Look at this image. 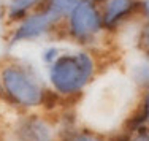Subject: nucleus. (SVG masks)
Returning a JSON list of instances; mask_svg holds the SVG:
<instances>
[{"mask_svg": "<svg viewBox=\"0 0 149 141\" xmlns=\"http://www.w3.org/2000/svg\"><path fill=\"white\" fill-rule=\"evenodd\" d=\"M132 141H149V135H146V133H140V135Z\"/></svg>", "mask_w": 149, "mask_h": 141, "instance_id": "9d476101", "label": "nucleus"}, {"mask_svg": "<svg viewBox=\"0 0 149 141\" xmlns=\"http://www.w3.org/2000/svg\"><path fill=\"white\" fill-rule=\"evenodd\" d=\"M146 43H148V46H149V30H148V33H146Z\"/></svg>", "mask_w": 149, "mask_h": 141, "instance_id": "ddd939ff", "label": "nucleus"}, {"mask_svg": "<svg viewBox=\"0 0 149 141\" xmlns=\"http://www.w3.org/2000/svg\"><path fill=\"white\" fill-rule=\"evenodd\" d=\"M40 0H11L10 3V17H19L29 8L38 3Z\"/></svg>", "mask_w": 149, "mask_h": 141, "instance_id": "6e6552de", "label": "nucleus"}, {"mask_svg": "<svg viewBox=\"0 0 149 141\" xmlns=\"http://www.w3.org/2000/svg\"><path fill=\"white\" fill-rule=\"evenodd\" d=\"M73 141H98V140L92 138V136H78V138H74Z\"/></svg>", "mask_w": 149, "mask_h": 141, "instance_id": "9b49d317", "label": "nucleus"}, {"mask_svg": "<svg viewBox=\"0 0 149 141\" xmlns=\"http://www.w3.org/2000/svg\"><path fill=\"white\" fill-rule=\"evenodd\" d=\"M144 5H146V11H148V16H149V0H146V3H144Z\"/></svg>", "mask_w": 149, "mask_h": 141, "instance_id": "f8f14e48", "label": "nucleus"}, {"mask_svg": "<svg viewBox=\"0 0 149 141\" xmlns=\"http://www.w3.org/2000/svg\"><path fill=\"white\" fill-rule=\"evenodd\" d=\"M17 141H51V128L37 117L24 119L16 128Z\"/></svg>", "mask_w": 149, "mask_h": 141, "instance_id": "39448f33", "label": "nucleus"}, {"mask_svg": "<svg viewBox=\"0 0 149 141\" xmlns=\"http://www.w3.org/2000/svg\"><path fill=\"white\" fill-rule=\"evenodd\" d=\"M78 5H79V0H51L49 13L54 17H59L62 15L73 13Z\"/></svg>", "mask_w": 149, "mask_h": 141, "instance_id": "0eeeda50", "label": "nucleus"}, {"mask_svg": "<svg viewBox=\"0 0 149 141\" xmlns=\"http://www.w3.org/2000/svg\"><path fill=\"white\" fill-rule=\"evenodd\" d=\"M146 119H149V94H148L146 100H144V106H143V113H141L140 121H146Z\"/></svg>", "mask_w": 149, "mask_h": 141, "instance_id": "1a4fd4ad", "label": "nucleus"}, {"mask_svg": "<svg viewBox=\"0 0 149 141\" xmlns=\"http://www.w3.org/2000/svg\"><path fill=\"white\" fill-rule=\"evenodd\" d=\"M130 8H132V0H109L105 13V22L111 26L122 15H125Z\"/></svg>", "mask_w": 149, "mask_h": 141, "instance_id": "423d86ee", "label": "nucleus"}, {"mask_svg": "<svg viewBox=\"0 0 149 141\" xmlns=\"http://www.w3.org/2000/svg\"><path fill=\"white\" fill-rule=\"evenodd\" d=\"M72 32L78 38H87L100 29V17L91 3H79L72 13Z\"/></svg>", "mask_w": 149, "mask_h": 141, "instance_id": "7ed1b4c3", "label": "nucleus"}, {"mask_svg": "<svg viewBox=\"0 0 149 141\" xmlns=\"http://www.w3.org/2000/svg\"><path fill=\"white\" fill-rule=\"evenodd\" d=\"M57 19L51 15V13H46V15H35L29 17L27 21H24L22 26L16 30L15 37H13V43L16 41H22V40H30V38H37L40 35H43L49 27L52 26V22Z\"/></svg>", "mask_w": 149, "mask_h": 141, "instance_id": "20e7f679", "label": "nucleus"}, {"mask_svg": "<svg viewBox=\"0 0 149 141\" xmlns=\"http://www.w3.org/2000/svg\"><path fill=\"white\" fill-rule=\"evenodd\" d=\"M94 72V62L91 56L84 52L67 54L52 63L49 78L59 92L74 94L81 90L91 79Z\"/></svg>", "mask_w": 149, "mask_h": 141, "instance_id": "f257e3e1", "label": "nucleus"}, {"mask_svg": "<svg viewBox=\"0 0 149 141\" xmlns=\"http://www.w3.org/2000/svg\"><path fill=\"white\" fill-rule=\"evenodd\" d=\"M3 86L8 95L21 106H38L45 94L38 83L27 72L17 67H8L2 73Z\"/></svg>", "mask_w": 149, "mask_h": 141, "instance_id": "f03ea898", "label": "nucleus"}, {"mask_svg": "<svg viewBox=\"0 0 149 141\" xmlns=\"http://www.w3.org/2000/svg\"><path fill=\"white\" fill-rule=\"evenodd\" d=\"M0 24H2V15H0Z\"/></svg>", "mask_w": 149, "mask_h": 141, "instance_id": "4468645a", "label": "nucleus"}]
</instances>
